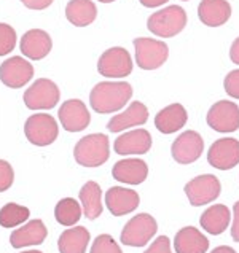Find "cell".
Returning a JSON list of instances; mask_svg holds the SVG:
<instances>
[{
	"instance_id": "5bb4252c",
	"label": "cell",
	"mask_w": 239,
	"mask_h": 253,
	"mask_svg": "<svg viewBox=\"0 0 239 253\" xmlns=\"http://www.w3.org/2000/svg\"><path fill=\"white\" fill-rule=\"evenodd\" d=\"M209 164L215 169L228 170L239 164V140L219 139L212 143L207 153Z\"/></svg>"
},
{
	"instance_id": "83f0119b",
	"label": "cell",
	"mask_w": 239,
	"mask_h": 253,
	"mask_svg": "<svg viewBox=\"0 0 239 253\" xmlns=\"http://www.w3.org/2000/svg\"><path fill=\"white\" fill-rule=\"evenodd\" d=\"M56 221L62 226H74L82 218V207L74 198H64L54 209Z\"/></svg>"
},
{
	"instance_id": "d6a6232c",
	"label": "cell",
	"mask_w": 239,
	"mask_h": 253,
	"mask_svg": "<svg viewBox=\"0 0 239 253\" xmlns=\"http://www.w3.org/2000/svg\"><path fill=\"white\" fill-rule=\"evenodd\" d=\"M223 86H225V91L228 96L239 99V69L230 72V74L225 77Z\"/></svg>"
},
{
	"instance_id": "7c38bea8",
	"label": "cell",
	"mask_w": 239,
	"mask_h": 253,
	"mask_svg": "<svg viewBox=\"0 0 239 253\" xmlns=\"http://www.w3.org/2000/svg\"><path fill=\"white\" fill-rule=\"evenodd\" d=\"M202 150H204L202 137L196 131H185L174 140L171 153L179 164H191L199 160Z\"/></svg>"
},
{
	"instance_id": "f35d334b",
	"label": "cell",
	"mask_w": 239,
	"mask_h": 253,
	"mask_svg": "<svg viewBox=\"0 0 239 253\" xmlns=\"http://www.w3.org/2000/svg\"><path fill=\"white\" fill-rule=\"evenodd\" d=\"M211 253H236V252H235V249L228 247V245H220V247L214 249Z\"/></svg>"
},
{
	"instance_id": "e0dca14e",
	"label": "cell",
	"mask_w": 239,
	"mask_h": 253,
	"mask_svg": "<svg viewBox=\"0 0 239 253\" xmlns=\"http://www.w3.org/2000/svg\"><path fill=\"white\" fill-rule=\"evenodd\" d=\"M151 147V135L145 129H134L121 134L113 143L115 153L125 155H143Z\"/></svg>"
},
{
	"instance_id": "52a82bcc",
	"label": "cell",
	"mask_w": 239,
	"mask_h": 253,
	"mask_svg": "<svg viewBox=\"0 0 239 253\" xmlns=\"http://www.w3.org/2000/svg\"><path fill=\"white\" fill-rule=\"evenodd\" d=\"M156 220L148 213H139L129 220L121 231V242L129 247H143L156 234Z\"/></svg>"
},
{
	"instance_id": "d6986e66",
	"label": "cell",
	"mask_w": 239,
	"mask_h": 253,
	"mask_svg": "<svg viewBox=\"0 0 239 253\" xmlns=\"http://www.w3.org/2000/svg\"><path fill=\"white\" fill-rule=\"evenodd\" d=\"M48 234L45 223L42 220H31L19 229H14L10 236V244L13 249H23L29 245H40Z\"/></svg>"
},
{
	"instance_id": "8d00e7d4",
	"label": "cell",
	"mask_w": 239,
	"mask_h": 253,
	"mask_svg": "<svg viewBox=\"0 0 239 253\" xmlns=\"http://www.w3.org/2000/svg\"><path fill=\"white\" fill-rule=\"evenodd\" d=\"M230 57H231V61L239 66V37L233 42V45L230 48Z\"/></svg>"
},
{
	"instance_id": "60d3db41",
	"label": "cell",
	"mask_w": 239,
	"mask_h": 253,
	"mask_svg": "<svg viewBox=\"0 0 239 253\" xmlns=\"http://www.w3.org/2000/svg\"><path fill=\"white\" fill-rule=\"evenodd\" d=\"M23 253H42L39 250H27V252H23Z\"/></svg>"
},
{
	"instance_id": "ac0fdd59",
	"label": "cell",
	"mask_w": 239,
	"mask_h": 253,
	"mask_svg": "<svg viewBox=\"0 0 239 253\" xmlns=\"http://www.w3.org/2000/svg\"><path fill=\"white\" fill-rule=\"evenodd\" d=\"M147 120H148V108L142 102H139V100H136V102H131V105L125 112L112 117V120L107 125V129L110 132H121L128 127L145 125Z\"/></svg>"
},
{
	"instance_id": "3957f363",
	"label": "cell",
	"mask_w": 239,
	"mask_h": 253,
	"mask_svg": "<svg viewBox=\"0 0 239 253\" xmlns=\"http://www.w3.org/2000/svg\"><path fill=\"white\" fill-rule=\"evenodd\" d=\"M187 26V13L182 6L171 5L166 8L155 11L147 19V29L161 39H169L180 34Z\"/></svg>"
},
{
	"instance_id": "d4e9b609",
	"label": "cell",
	"mask_w": 239,
	"mask_h": 253,
	"mask_svg": "<svg viewBox=\"0 0 239 253\" xmlns=\"http://www.w3.org/2000/svg\"><path fill=\"white\" fill-rule=\"evenodd\" d=\"M90 231L83 226H75L72 229H66L59 236L57 249L61 253H85L90 244Z\"/></svg>"
},
{
	"instance_id": "9c48e42d",
	"label": "cell",
	"mask_w": 239,
	"mask_h": 253,
	"mask_svg": "<svg viewBox=\"0 0 239 253\" xmlns=\"http://www.w3.org/2000/svg\"><path fill=\"white\" fill-rule=\"evenodd\" d=\"M220 190L222 186L219 178L215 175H211V173L199 175L185 185V194L188 201H190V204L194 207L209 204V202L217 199L220 194Z\"/></svg>"
},
{
	"instance_id": "4316f807",
	"label": "cell",
	"mask_w": 239,
	"mask_h": 253,
	"mask_svg": "<svg viewBox=\"0 0 239 253\" xmlns=\"http://www.w3.org/2000/svg\"><path fill=\"white\" fill-rule=\"evenodd\" d=\"M83 212L86 218L94 220L102 213V190L96 182H86L80 190Z\"/></svg>"
},
{
	"instance_id": "b9f144b4",
	"label": "cell",
	"mask_w": 239,
	"mask_h": 253,
	"mask_svg": "<svg viewBox=\"0 0 239 253\" xmlns=\"http://www.w3.org/2000/svg\"><path fill=\"white\" fill-rule=\"evenodd\" d=\"M184 2H188V0H184Z\"/></svg>"
},
{
	"instance_id": "1f68e13d",
	"label": "cell",
	"mask_w": 239,
	"mask_h": 253,
	"mask_svg": "<svg viewBox=\"0 0 239 253\" xmlns=\"http://www.w3.org/2000/svg\"><path fill=\"white\" fill-rule=\"evenodd\" d=\"M13 180H14V172L10 163L0 160V193L8 190L13 185Z\"/></svg>"
},
{
	"instance_id": "484cf974",
	"label": "cell",
	"mask_w": 239,
	"mask_h": 253,
	"mask_svg": "<svg viewBox=\"0 0 239 253\" xmlns=\"http://www.w3.org/2000/svg\"><path fill=\"white\" fill-rule=\"evenodd\" d=\"M230 211L227 206L223 204H217L209 207L207 211L201 215L199 223L202 229H206L209 234H214V236H219L225 231L230 225Z\"/></svg>"
},
{
	"instance_id": "4fadbf2b",
	"label": "cell",
	"mask_w": 239,
	"mask_h": 253,
	"mask_svg": "<svg viewBox=\"0 0 239 253\" xmlns=\"http://www.w3.org/2000/svg\"><path fill=\"white\" fill-rule=\"evenodd\" d=\"M57 117H59L61 126L69 132L83 131L85 127H88L91 121V115L88 112V108H86V105L80 99L66 100L61 105L59 112H57Z\"/></svg>"
},
{
	"instance_id": "603a6c76",
	"label": "cell",
	"mask_w": 239,
	"mask_h": 253,
	"mask_svg": "<svg viewBox=\"0 0 239 253\" xmlns=\"http://www.w3.org/2000/svg\"><path fill=\"white\" fill-rule=\"evenodd\" d=\"M174 247L177 253H206L209 249V241L201 231L193 226H185L176 234Z\"/></svg>"
},
{
	"instance_id": "74e56055",
	"label": "cell",
	"mask_w": 239,
	"mask_h": 253,
	"mask_svg": "<svg viewBox=\"0 0 239 253\" xmlns=\"http://www.w3.org/2000/svg\"><path fill=\"white\" fill-rule=\"evenodd\" d=\"M139 2L143 6H147V8H156V6H161L166 2H169V0H139Z\"/></svg>"
},
{
	"instance_id": "836d02e7",
	"label": "cell",
	"mask_w": 239,
	"mask_h": 253,
	"mask_svg": "<svg viewBox=\"0 0 239 253\" xmlns=\"http://www.w3.org/2000/svg\"><path fill=\"white\" fill-rule=\"evenodd\" d=\"M143 253H171V242L169 237L159 236L158 239L150 245Z\"/></svg>"
},
{
	"instance_id": "d590c367",
	"label": "cell",
	"mask_w": 239,
	"mask_h": 253,
	"mask_svg": "<svg viewBox=\"0 0 239 253\" xmlns=\"http://www.w3.org/2000/svg\"><path fill=\"white\" fill-rule=\"evenodd\" d=\"M233 212H235V221H233V226H231V237H233L236 242H239V201L235 204Z\"/></svg>"
},
{
	"instance_id": "ab89813d",
	"label": "cell",
	"mask_w": 239,
	"mask_h": 253,
	"mask_svg": "<svg viewBox=\"0 0 239 253\" xmlns=\"http://www.w3.org/2000/svg\"><path fill=\"white\" fill-rule=\"evenodd\" d=\"M99 2H102V3H112V2H115V0H99Z\"/></svg>"
},
{
	"instance_id": "8fae6325",
	"label": "cell",
	"mask_w": 239,
	"mask_h": 253,
	"mask_svg": "<svg viewBox=\"0 0 239 253\" xmlns=\"http://www.w3.org/2000/svg\"><path fill=\"white\" fill-rule=\"evenodd\" d=\"M34 66L21 56H13L0 66V82L13 89L23 88L32 80Z\"/></svg>"
},
{
	"instance_id": "5b68a950",
	"label": "cell",
	"mask_w": 239,
	"mask_h": 253,
	"mask_svg": "<svg viewBox=\"0 0 239 253\" xmlns=\"http://www.w3.org/2000/svg\"><path fill=\"white\" fill-rule=\"evenodd\" d=\"M24 134L32 145L47 147L57 139L59 127L56 120L48 113H35L27 118L24 125Z\"/></svg>"
},
{
	"instance_id": "ba28073f",
	"label": "cell",
	"mask_w": 239,
	"mask_h": 253,
	"mask_svg": "<svg viewBox=\"0 0 239 253\" xmlns=\"http://www.w3.org/2000/svg\"><path fill=\"white\" fill-rule=\"evenodd\" d=\"M133 59L125 48L113 46L100 54L97 61V70L107 78H123L133 72Z\"/></svg>"
},
{
	"instance_id": "44dd1931",
	"label": "cell",
	"mask_w": 239,
	"mask_h": 253,
	"mask_svg": "<svg viewBox=\"0 0 239 253\" xmlns=\"http://www.w3.org/2000/svg\"><path fill=\"white\" fill-rule=\"evenodd\" d=\"M198 16L204 26H223L231 16V5L227 0H201L198 6Z\"/></svg>"
},
{
	"instance_id": "f1b7e54d",
	"label": "cell",
	"mask_w": 239,
	"mask_h": 253,
	"mask_svg": "<svg viewBox=\"0 0 239 253\" xmlns=\"http://www.w3.org/2000/svg\"><path fill=\"white\" fill-rule=\"evenodd\" d=\"M31 216V211L27 207H23L19 204H14V202H10V204L3 206L0 209V226L3 228H16Z\"/></svg>"
},
{
	"instance_id": "cb8c5ba5",
	"label": "cell",
	"mask_w": 239,
	"mask_h": 253,
	"mask_svg": "<svg viewBox=\"0 0 239 253\" xmlns=\"http://www.w3.org/2000/svg\"><path fill=\"white\" fill-rule=\"evenodd\" d=\"M97 16V8L93 0H70L66 6V18L70 24L86 27Z\"/></svg>"
},
{
	"instance_id": "7402d4cb",
	"label": "cell",
	"mask_w": 239,
	"mask_h": 253,
	"mask_svg": "<svg viewBox=\"0 0 239 253\" xmlns=\"http://www.w3.org/2000/svg\"><path fill=\"white\" fill-rule=\"evenodd\" d=\"M188 113L182 104H171L159 110L155 117V126L159 132L172 134L187 125Z\"/></svg>"
},
{
	"instance_id": "8992f818",
	"label": "cell",
	"mask_w": 239,
	"mask_h": 253,
	"mask_svg": "<svg viewBox=\"0 0 239 253\" xmlns=\"http://www.w3.org/2000/svg\"><path fill=\"white\" fill-rule=\"evenodd\" d=\"M61 92L57 84L48 78L35 80L24 92V104L31 110H51L59 102Z\"/></svg>"
},
{
	"instance_id": "30bf717a",
	"label": "cell",
	"mask_w": 239,
	"mask_h": 253,
	"mask_svg": "<svg viewBox=\"0 0 239 253\" xmlns=\"http://www.w3.org/2000/svg\"><path fill=\"white\" fill-rule=\"evenodd\" d=\"M206 120L217 132H235L239 129V107L230 100H219L209 108Z\"/></svg>"
},
{
	"instance_id": "7a4b0ae2",
	"label": "cell",
	"mask_w": 239,
	"mask_h": 253,
	"mask_svg": "<svg viewBox=\"0 0 239 253\" xmlns=\"http://www.w3.org/2000/svg\"><path fill=\"white\" fill-rule=\"evenodd\" d=\"M75 161L85 168L102 166L110 156V143L105 134H90L80 139L74 148Z\"/></svg>"
},
{
	"instance_id": "4dcf8cb0",
	"label": "cell",
	"mask_w": 239,
	"mask_h": 253,
	"mask_svg": "<svg viewBox=\"0 0 239 253\" xmlns=\"http://www.w3.org/2000/svg\"><path fill=\"white\" fill-rule=\"evenodd\" d=\"M90 253H123L120 245L115 242V239L108 234H100L93 242V247Z\"/></svg>"
},
{
	"instance_id": "ffe728a7",
	"label": "cell",
	"mask_w": 239,
	"mask_h": 253,
	"mask_svg": "<svg viewBox=\"0 0 239 253\" xmlns=\"http://www.w3.org/2000/svg\"><path fill=\"white\" fill-rule=\"evenodd\" d=\"M113 178L121 183L128 185H139L145 182L148 175V168L145 161L137 160V158H129V160H121L113 166Z\"/></svg>"
},
{
	"instance_id": "2e32d148",
	"label": "cell",
	"mask_w": 239,
	"mask_h": 253,
	"mask_svg": "<svg viewBox=\"0 0 239 253\" xmlns=\"http://www.w3.org/2000/svg\"><path fill=\"white\" fill-rule=\"evenodd\" d=\"M141 198L134 190H128L123 186H112L105 193V204L107 209L115 216H121L134 212L139 206Z\"/></svg>"
},
{
	"instance_id": "277c9868",
	"label": "cell",
	"mask_w": 239,
	"mask_h": 253,
	"mask_svg": "<svg viewBox=\"0 0 239 253\" xmlns=\"http://www.w3.org/2000/svg\"><path fill=\"white\" fill-rule=\"evenodd\" d=\"M133 45L136 48V62L143 70L159 69L169 57V48L164 42L139 37L134 39Z\"/></svg>"
},
{
	"instance_id": "f546056e",
	"label": "cell",
	"mask_w": 239,
	"mask_h": 253,
	"mask_svg": "<svg viewBox=\"0 0 239 253\" xmlns=\"http://www.w3.org/2000/svg\"><path fill=\"white\" fill-rule=\"evenodd\" d=\"M16 46V31L5 23H0V56H6Z\"/></svg>"
},
{
	"instance_id": "e575fe53",
	"label": "cell",
	"mask_w": 239,
	"mask_h": 253,
	"mask_svg": "<svg viewBox=\"0 0 239 253\" xmlns=\"http://www.w3.org/2000/svg\"><path fill=\"white\" fill-rule=\"evenodd\" d=\"M29 10H45L53 3V0H21Z\"/></svg>"
},
{
	"instance_id": "6da1fadb",
	"label": "cell",
	"mask_w": 239,
	"mask_h": 253,
	"mask_svg": "<svg viewBox=\"0 0 239 253\" xmlns=\"http://www.w3.org/2000/svg\"><path fill=\"white\" fill-rule=\"evenodd\" d=\"M133 97V86L126 82H100L90 94V104L97 113H113L125 107Z\"/></svg>"
},
{
	"instance_id": "9a60e30c",
	"label": "cell",
	"mask_w": 239,
	"mask_h": 253,
	"mask_svg": "<svg viewBox=\"0 0 239 253\" xmlns=\"http://www.w3.org/2000/svg\"><path fill=\"white\" fill-rule=\"evenodd\" d=\"M19 48L21 53L29 59L40 61L49 54L53 48V42L48 32L42 31V29H31L23 35Z\"/></svg>"
}]
</instances>
